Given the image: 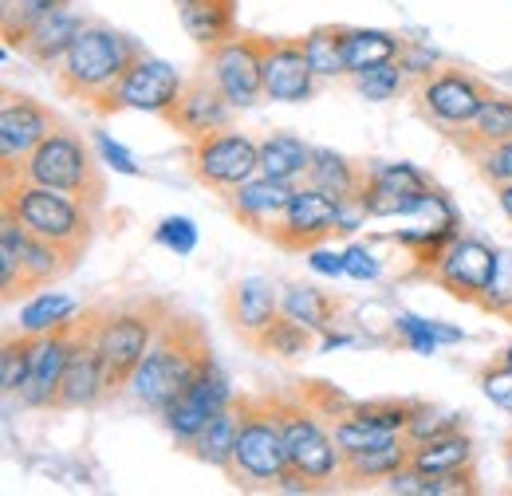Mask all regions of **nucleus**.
<instances>
[{"label": "nucleus", "mask_w": 512, "mask_h": 496, "mask_svg": "<svg viewBox=\"0 0 512 496\" xmlns=\"http://www.w3.org/2000/svg\"><path fill=\"white\" fill-rule=\"evenodd\" d=\"M331 237H339V197L308 186V182L296 186L276 233H272V245L284 252H308L316 245H327Z\"/></svg>", "instance_id": "obj_18"}, {"label": "nucleus", "mask_w": 512, "mask_h": 496, "mask_svg": "<svg viewBox=\"0 0 512 496\" xmlns=\"http://www.w3.org/2000/svg\"><path fill=\"white\" fill-rule=\"evenodd\" d=\"M237 414H241V426L233 445V465L225 477L245 493H276L280 477L292 465H288L284 430L268 394H237Z\"/></svg>", "instance_id": "obj_6"}, {"label": "nucleus", "mask_w": 512, "mask_h": 496, "mask_svg": "<svg viewBox=\"0 0 512 496\" xmlns=\"http://www.w3.org/2000/svg\"><path fill=\"white\" fill-rule=\"evenodd\" d=\"M24 182H40V186L64 189L71 197H79L87 209H95L103 217V201H107V174H103V158L99 146H91L71 123H60L20 166Z\"/></svg>", "instance_id": "obj_5"}, {"label": "nucleus", "mask_w": 512, "mask_h": 496, "mask_svg": "<svg viewBox=\"0 0 512 496\" xmlns=\"http://www.w3.org/2000/svg\"><path fill=\"white\" fill-rule=\"evenodd\" d=\"M493 359H501V363H509V367H512V343H505V347H501Z\"/></svg>", "instance_id": "obj_54"}, {"label": "nucleus", "mask_w": 512, "mask_h": 496, "mask_svg": "<svg viewBox=\"0 0 512 496\" xmlns=\"http://www.w3.org/2000/svg\"><path fill=\"white\" fill-rule=\"evenodd\" d=\"M493 193H497V205H501V213H505V217L512 221V182H505V186H497Z\"/></svg>", "instance_id": "obj_53"}, {"label": "nucleus", "mask_w": 512, "mask_h": 496, "mask_svg": "<svg viewBox=\"0 0 512 496\" xmlns=\"http://www.w3.org/2000/svg\"><path fill=\"white\" fill-rule=\"evenodd\" d=\"M79 311H83L79 300H71L67 292H48V288H40V292H32V296L24 300V308H20V331L44 335V331L60 327L67 319H75Z\"/></svg>", "instance_id": "obj_37"}, {"label": "nucleus", "mask_w": 512, "mask_h": 496, "mask_svg": "<svg viewBox=\"0 0 512 496\" xmlns=\"http://www.w3.org/2000/svg\"><path fill=\"white\" fill-rule=\"evenodd\" d=\"M75 327H79V315L60 323V327H52V331H44V335H36L24 386L16 394L24 410H56L67 359H71V343H75Z\"/></svg>", "instance_id": "obj_19"}, {"label": "nucleus", "mask_w": 512, "mask_h": 496, "mask_svg": "<svg viewBox=\"0 0 512 496\" xmlns=\"http://www.w3.org/2000/svg\"><path fill=\"white\" fill-rule=\"evenodd\" d=\"M24 225L0 209V300L12 304L20 296H28V280H24V256H20V245H24Z\"/></svg>", "instance_id": "obj_34"}, {"label": "nucleus", "mask_w": 512, "mask_h": 496, "mask_svg": "<svg viewBox=\"0 0 512 496\" xmlns=\"http://www.w3.org/2000/svg\"><path fill=\"white\" fill-rule=\"evenodd\" d=\"M154 245L170 248L174 256H190L197 248V225L190 217H166L158 229H154Z\"/></svg>", "instance_id": "obj_46"}, {"label": "nucleus", "mask_w": 512, "mask_h": 496, "mask_svg": "<svg viewBox=\"0 0 512 496\" xmlns=\"http://www.w3.org/2000/svg\"><path fill=\"white\" fill-rule=\"evenodd\" d=\"M312 154H316V146H308L300 134L272 130L268 138H260V174L288 182V186H304L308 170H312Z\"/></svg>", "instance_id": "obj_27"}, {"label": "nucleus", "mask_w": 512, "mask_h": 496, "mask_svg": "<svg viewBox=\"0 0 512 496\" xmlns=\"http://www.w3.org/2000/svg\"><path fill=\"white\" fill-rule=\"evenodd\" d=\"M430 189H434V182L414 162H367L359 201L371 213V221H383V217L414 221Z\"/></svg>", "instance_id": "obj_15"}, {"label": "nucleus", "mask_w": 512, "mask_h": 496, "mask_svg": "<svg viewBox=\"0 0 512 496\" xmlns=\"http://www.w3.org/2000/svg\"><path fill=\"white\" fill-rule=\"evenodd\" d=\"M347 24H316L312 32H304V52L308 63L320 79H343L347 71Z\"/></svg>", "instance_id": "obj_36"}, {"label": "nucleus", "mask_w": 512, "mask_h": 496, "mask_svg": "<svg viewBox=\"0 0 512 496\" xmlns=\"http://www.w3.org/2000/svg\"><path fill=\"white\" fill-rule=\"evenodd\" d=\"M174 311L170 300L162 296H134L119 304H95V343L107 367V394L111 402L127 394L130 374L146 359L150 343L158 339L166 315Z\"/></svg>", "instance_id": "obj_3"}, {"label": "nucleus", "mask_w": 512, "mask_h": 496, "mask_svg": "<svg viewBox=\"0 0 512 496\" xmlns=\"http://www.w3.org/2000/svg\"><path fill=\"white\" fill-rule=\"evenodd\" d=\"M292 193H296V186L276 182L268 174H256V178L241 182L237 189L221 193V201L233 213V221H241V229H253L256 237H268L272 241V233H276V225H280Z\"/></svg>", "instance_id": "obj_21"}, {"label": "nucleus", "mask_w": 512, "mask_h": 496, "mask_svg": "<svg viewBox=\"0 0 512 496\" xmlns=\"http://www.w3.org/2000/svg\"><path fill=\"white\" fill-rule=\"evenodd\" d=\"M398 67L406 71L410 83H422V79H430V75L442 67V60H438V52H430L426 44L406 40V48H402V56H398Z\"/></svg>", "instance_id": "obj_48"}, {"label": "nucleus", "mask_w": 512, "mask_h": 496, "mask_svg": "<svg viewBox=\"0 0 512 496\" xmlns=\"http://www.w3.org/2000/svg\"><path fill=\"white\" fill-rule=\"evenodd\" d=\"M182 87H186V79H182V71H178L174 63L142 52L138 60L130 63L127 75L119 79V87H115L107 99H99L91 111L103 115V119H107V115H119V111H142V115L166 119V115L174 111Z\"/></svg>", "instance_id": "obj_10"}, {"label": "nucleus", "mask_w": 512, "mask_h": 496, "mask_svg": "<svg viewBox=\"0 0 512 496\" xmlns=\"http://www.w3.org/2000/svg\"><path fill=\"white\" fill-rule=\"evenodd\" d=\"M32 343H36V335H28V331H8L4 335V347H0V390L8 398H16L20 386H24L28 359H32Z\"/></svg>", "instance_id": "obj_40"}, {"label": "nucleus", "mask_w": 512, "mask_h": 496, "mask_svg": "<svg viewBox=\"0 0 512 496\" xmlns=\"http://www.w3.org/2000/svg\"><path fill=\"white\" fill-rule=\"evenodd\" d=\"M233 382H229V374L221 371V363L217 359H209L197 378H193L190 386L158 414L162 418V426H166V434L174 437V445L186 453L193 445V437L201 434L205 426H209V418L213 414H221L225 406H233Z\"/></svg>", "instance_id": "obj_14"}, {"label": "nucleus", "mask_w": 512, "mask_h": 496, "mask_svg": "<svg viewBox=\"0 0 512 496\" xmlns=\"http://www.w3.org/2000/svg\"><path fill=\"white\" fill-rule=\"evenodd\" d=\"M351 87H355L367 103H390V99H398V95L406 91V71L398 67V60L375 63V67H367V71H355V75H351Z\"/></svg>", "instance_id": "obj_39"}, {"label": "nucleus", "mask_w": 512, "mask_h": 496, "mask_svg": "<svg viewBox=\"0 0 512 496\" xmlns=\"http://www.w3.org/2000/svg\"><path fill=\"white\" fill-rule=\"evenodd\" d=\"M83 24H87V16L75 12L71 4H64V8L40 16L36 24H28L8 48H16L20 60H28L32 67H40V71H56L60 60L67 56V48L75 44V36L83 32Z\"/></svg>", "instance_id": "obj_22"}, {"label": "nucleus", "mask_w": 512, "mask_h": 496, "mask_svg": "<svg viewBox=\"0 0 512 496\" xmlns=\"http://www.w3.org/2000/svg\"><path fill=\"white\" fill-rule=\"evenodd\" d=\"M233 111H237V107L221 95V87H217L205 71H197L193 79H186V87H182L174 111H170L162 123L170 126V130H178L186 142H193V138H205V134H213V130L233 126Z\"/></svg>", "instance_id": "obj_20"}, {"label": "nucleus", "mask_w": 512, "mask_h": 496, "mask_svg": "<svg viewBox=\"0 0 512 496\" xmlns=\"http://www.w3.org/2000/svg\"><path fill=\"white\" fill-rule=\"evenodd\" d=\"M174 4H186V0H174Z\"/></svg>", "instance_id": "obj_56"}, {"label": "nucleus", "mask_w": 512, "mask_h": 496, "mask_svg": "<svg viewBox=\"0 0 512 496\" xmlns=\"http://www.w3.org/2000/svg\"><path fill=\"white\" fill-rule=\"evenodd\" d=\"M280 311L292 315V319H300V323H308L312 331L323 335L327 327H335V319H339V311H343V300L331 296V292H323V288H316V284L288 280V284L280 288Z\"/></svg>", "instance_id": "obj_29"}, {"label": "nucleus", "mask_w": 512, "mask_h": 496, "mask_svg": "<svg viewBox=\"0 0 512 496\" xmlns=\"http://www.w3.org/2000/svg\"><path fill=\"white\" fill-rule=\"evenodd\" d=\"M465 418H469V414L442 410V406H434V402H418L414 414H410V422H406V437H410L414 445H422V441H434V437L457 434V430H469Z\"/></svg>", "instance_id": "obj_38"}, {"label": "nucleus", "mask_w": 512, "mask_h": 496, "mask_svg": "<svg viewBox=\"0 0 512 496\" xmlns=\"http://www.w3.org/2000/svg\"><path fill=\"white\" fill-rule=\"evenodd\" d=\"M316 335L320 331H312L308 323H300V319H292V315L280 311L253 339V351L256 355H272V359H308L320 347Z\"/></svg>", "instance_id": "obj_32"}, {"label": "nucleus", "mask_w": 512, "mask_h": 496, "mask_svg": "<svg viewBox=\"0 0 512 496\" xmlns=\"http://www.w3.org/2000/svg\"><path fill=\"white\" fill-rule=\"evenodd\" d=\"M280 315V288L264 276H241L229 284L225 292V319L229 327L241 335L245 347H253V339Z\"/></svg>", "instance_id": "obj_23"}, {"label": "nucleus", "mask_w": 512, "mask_h": 496, "mask_svg": "<svg viewBox=\"0 0 512 496\" xmlns=\"http://www.w3.org/2000/svg\"><path fill=\"white\" fill-rule=\"evenodd\" d=\"M111 402L107 394V367L95 343V304L79 311V327H75V343H71V359H67L64 386L56 398V410H95Z\"/></svg>", "instance_id": "obj_17"}, {"label": "nucleus", "mask_w": 512, "mask_h": 496, "mask_svg": "<svg viewBox=\"0 0 512 496\" xmlns=\"http://www.w3.org/2000/svg\"><path fill=\"white\" fill-rule=\"evenodd\" d=\"M20 256H24L28 296H32V292H40V288L60 284L67 272H75V264H79V256H71L67 248L52 245V241H44V237H32V233H24Z\"/></svg>", "instance_id": "obj_30"}, {"label": "nucleus", "mask_w": 512, "mask_h": 496, "mask_svg": "<svg viewBox=\"0 0 512 496\" xmlns=\"http://www.w3.org/2000/svg\"><path fill=\"white\" fill-rule=\"evenodd\" d=\"M308 268L316 272V276H347V264H343V252H335V248H308Z\"/></svg>", "instance_id": "obj_51"}, {"label": "nucleus", "mask_w": 512, "mask_h": 496, "mask_svg": "<svg viewBox=\"0 0 512 496\" xmlns=\"http://www.w3.org/2000/svg\"><path fill=\"white\" fill-rule=\"evenodd\" d=\"M410 465H418V469H426V473H434V477H449V473L477 469V441L469 437V430L434 437V441H422V445H414Z\"/></svg>", "instance_id": "obj_28"}, {"label": "nucleus", "mask_w": 512, "mask_h": 496, "mask_svg": "<svg viewBox=\"0 0 512 496\" xmlns=\"http://www.w3.org/2000/svg\"><path fill=\"white\" fill-rule=\"evenodd\" d=\"M186 166L201 186L221 197L260 174V142H253L237 126H225L205 138H193L186 146Z\"/></svg>", "instance_id": "obj_9"}, {"label": "nucleus", "mask_w": 512, "mask_h": 496, "mask_svg": "<svg viewBox=\"0 0 512 496\" xmlns=\"http://www.w3.org/2000/svg\"><path fill=\"white\" fill-rule=\"evenodd\" d=\"M95 146H99V158H103V166H111L115 174H127V178H138L142 170H138V162L130 158L127 150L111 138V134H103V130H95Z\"/></svg>", "instance_id": "obj_50"}, {"label": "nucleus", "mask_w": 512, "mask_h": 496, "mask_svg": "<svg viewBox=\"0 0 512 496\" xmlns=\"http://www.w3.org/2000/svg\"><path fill=\"white\" fill-rule=\"evenodd\" d=\"M142 52H146L142 40L111 28L107 20H87L83 32L75 36V44L67 48V56L60 60V67L52 71L56 95L67 103L95 107L99 99H107L119 87V79L127 75L130 63Z\"/></svg>", "instance_id": "obj_2"}, {"label": "nucleus", "mask_w": 512, "mask_h": 496, "mask_svg": "<svg viewBox=\"0 0 512 496\" xmlns=\"http://www.w3.org/2000/svg\"><path fill=\"white\" fill-rule=\"evenodd\" d=\"M237 426H241V414H237V398H233V406H225L221 414L209 418V426L193 437V445L186 453H190L193 461L209 465V469L229 473V465H233V445H237Z\"/></svg>", "instance_id": "obj_31"}, {"label": "nucleus", "mask_w": 512, "mask_h": 496, "mask_svg": "<svg viewBox=\"0 0 512 496\" xmlns=\"http://www.w3.org/2000/svg\"><path fill=\"white\" fill-rule=\"evenodd\" d=\"M260 60H264V99L268 103H312L320 91V75L312 71L304 36H260Z\"/></svg>", "instance_id": "obj_16"}, {"label": "nucleus", "mask_w": 512, "mask_h": 496, "mask_svg": "<svg viewBox=\"0 0 512 496\" xmlns=\"http://www.w3.org/2000/svg\"><path fill=\"white\" fill-rule=\"evenodd\" d=\"M178 24L201 52L237 36V0H186L178 4Z\"/></svg>", "instance_id": "obj_26"}, {"label": "nucleus", "mask_w": 512, "mask_h": 496, "mask_svg": "<svg viewBox=\"0 0 512 496\" xmlns=\"http://www.w3.org/2000/svg\"><path fill=\"white\" fill-rule=\"evenodd\" d=\"M501 319H509V323H512V300H509V308L501 311Z\"/></svg>", "instance_id": "obj_55"}, {"label": "nucleus", "mask_w": 512, "mask_h": 496, "mask_svg": "<svg viewBox=\"0 0 512 496\" xmlns=\"http://www.w3.org/2000/svg\"><path fill=\"white\" fill-rule=\"evenodd\" d=\"M505 138H512V95L509 91H497V87L485 95V103H481V111H477L473 123L449 134V142H453L469 162H473L485 146L505 142Z\"/></svg>", "instance_id": "obj_25"}, {"label": "nucleus", "mask_w": 512, "mask_h": 496, "mask_svg": "<svg viewBox=\"0 0 512 496\" xmlns=\"http://www.w3.org/2000/svg\"><path fill=\"white\" fill-rule=\"evenodd\" d=\"M410 453H414V441L402 434L386 445L375 449H359V453H343V465H339V481L343 489H375L386 485L402 465H410Z\"/></svg>", "instance_id": "obj_24"}, {"label": "nucleus", "mask_w": 512, "mask_h": 496, "mask_svg": "<svg viewBox=\"0 0 512 496\" xmlns=\"http://www.w3.org/2000/svg\"><path fill=\"white\" fill-rule=\"evenodd\" d=\"M347 71H367L375 63H390L402 56L406 40L398 32H386V28H347Z\"/></svg>", "instance_id": "obj_35"}, {"label": "nucleus", "mask_w": 512, "mask_h": 496, "mask_svg": "<svg viewBox=\"0 0 512 496\" xmlns=\"http://www.w3.org/2000/svg\"><path fill=\"white\" fill-rule=\"evenodd\" d=\"M363 174H367V162H355L331 146H316L312 154V170H308V186L323 189L331 197H355L363 186Z\"/></svg>", "instance_id": "obj_33"}, {"label": "nucleus", "mask_w": 512, "mask_h": 496, "mask_svg": "<svg viewBox=\"0 0 512 496\" xmlns=\"http://www.w3.org/2000/svg\"><path fill=\"white\" fill-rule=\"evenodd\" d=\"M489 91L493 87L481 75H473L469 67L442 63L430 79L414 83V111L449 138L453 130H461V126H469L477 119V111H481Z\"/></svg>", "instance_id": "obj_8"}, {"label": "nucleus", "mask_w": 512, "mask_h": 496, "mask_svg": "<svg viewBox=\"0 0 512 496\" xmlns=\"http://www.w3.org/2000/svg\"><path fill=\"white\" fill-rule=\"evenodd\" d=\"M292 386L300 390V398L320 414L323 422H339L343 414H351V410H355V398H351V394H343L339 386L323 382V378H300V382H292Z\"/></svg>", "instance_id": "obj_41"}, {"label": "nucleus", "mask_w": 512, "mask_h": 496, "mask_svg": "<svg viewBox=\"0 0 512 496\" xmlns=\"http://www.w3.org/2000/svg\"><path fill=\"white\" fill-rule=\"evenodd\" d=\"M0 209H8L32 237H44L52 245L67 248L71 256L83 260V252L91 248L99 213L87 209L79 197H71L64 189L40 186V182H0Z\"/></svg>", "instance_id": "obj_4"}, {"label": "nucleus", "mask_w": 512, "mask_h": 496, "mask_svg": "<svg viewBox=\"0 0 512 496\" xmlns=\"http://www.w3.org/2000/svg\"><path fill=\"white\" fill-rule=\"evenodd\" d=\"M509 300H512V248H501L497 252V272H493V284H489L485 311L501 319V311L509 308Z\"/></svg>", "instance_id": "obj_47"}, {"label": "nucleus", "mask_w": 512, "mask_h": 496, "mask_svg": "<svg viewBox=\"0 0 512 496\" xmlns=\"http://www.w3.org/2000/svg\"><path fill=\"white\" fill-rule=\"evenodd\" d=\"M213 359V347H209V335L205 327L186 315V311H170L158 339L150 343L146 359L138 363V371L130 374L127 394L150 414H162L186 386H190L197 371Z\"/></svg>", "instance_id": "obj_1"}, {"label": "nucleus", "mask_w": 512, "mask_h": 496, "mask_svg": "<svg viewBox=\"0 0 512 496\" xmlns=\"http://www.w3.org/2000/svg\"><path fill=\"white\" fill-rule=\"evenodd\" d=\"M351 343H355L351 335H343V331L327 327V331L320 335V347H316V351H320V355H331V351H339V347H351Z\"/></svg>", "instance_id": "obj_52"}, {"label": "nucleus", "mask_w": 512, "mask_h": 496, "mask_svg": "<svg viewBox=\"0 0 512 496\" xmlns=\"http://www.w3.org/2000/svg\"><path fill=\"white\" fill-rule=\"evenodd\" d=\"M343 264H347V276L359 280V284H371L383 276V260L371 252L367 245H347L343 248Z\"/></svg>", "instance_id": "obj_49"}, {"label": "nucleus", "mask_w": 512, "mask_h": 496, "mask_svg": "<svg viewBox=\"0 0 512 496\" xmlns=\"http://www.w3.org/2000/svg\"><path fill=\"white\" fill-rule=\"evenodd\" d=\"M64 123L48 103L4 87L0 91V182H16L24 158Z\"/></svg>", "instance_id": "obj_11"}, {"label": "nucleus", "mask_w": 512, "mask_h": 496, "mask_svg": "<svg viewBox=\"0 0 512 496\" xmlns=\"http://www.w3.org/2000/svg\"><path fill=\"white\" fill-rule=\"evenodd\" d=\"M473 170H477V178H481L485 186H493V189L512 182V138L485 146V150L473 158Z\"/></svg>", "instance_id": "obj_45"}, {"label": "nucleus", "mask_w": 512, "mask_h": 496, "mask_svg": "<svg viewBox=\"0 0 512 496\" xmlns=\"http://www.w3.org/2000/svg\"><path fill=\"white\" fill-rule=\"evenodd\" d=\"M477 390L497 406V410H505L512 414V367L509 363H501V359H489L485 367H477Z\"/></svg>", "instance_id": "obj_44"}, {"label": "nucleus", "mask_w": 512, "mask_h": 496, "mask_svg": "<svg viewBox=\"0 0 512 496\" xmlns=\"http://www.w3.org/2000/svg\"><path fill=\"white\" fill-rule=\"evenodd\" d=\"M0 4H4V12H0L4 44H12L28 24H36L40 16H48V12L64 8V4H71V0H0Z\"/></svg>", "instance_id": "obj_43"}, {"label": "nucleus", "mask_w": 512, "mask_h": 496, "mask_svg": "<svg viewBox=\"0 0 512 496\" xmlns=\"http://www.w3.org/2000/svg\"><path fill=\"white\" fill-rule=\"evenodd\" d=\"M268 402L280 418L284 445H288V465L312 481H320L323 489L339 481V465H343V449L335 445L331 422H323L320 414L300 398L296 386L284 390H268Z\"/></svg>", "instance_id": "obj_7"}, {"label": "nucleus", "mask_w": 512, "mask_h": 496, "mask_svg": "<svg viewBox=\"0 0 512 496\" xmlns=\"http://www.w3.org/2000/svg\"><path fill=\"white\" fill-rule=\"evenodd\" d=\"M497 252H501V248H493L489 241H481V237H473V233H457V237L442 248L438 264L430 268L426 280L438 284L442 292H449L453 300L485 311L489 284H493V272H497Z\"/></svg>", "instance_id": "obj_12"}, {"label": "nucleus", "mask_w": 512, "mask_h": 496, "mask_svg": "<svg viewBox=\"0 0 512 496\" xmlns=\"http://www.w3.org/2000/svg\"><path fill=\"white\" fill-rule=\"evenodd\" d=\"M201 71L221 87V95L237 107L249 111L264 99V60H260V32H237L225 44L201 52Z\"/></svg>", "instance_id": "obj_13"}, {"label": "nucleus", "mask_w": 512, "mask_h": 496, "mask_svg": "<svg viewBox=\"0 0 512 496\" xmlns=\"http://www.w3.org/2000/svg\"><path fill=\"white\" fill-rule=\"evenodd\" d=\"M394 335H398V343H402L406 351H414V355H438V351H442V339H438L434 319L398 311V315H394Z\"/></svg>", "instance_id": "obj_42"}]
</instances>
